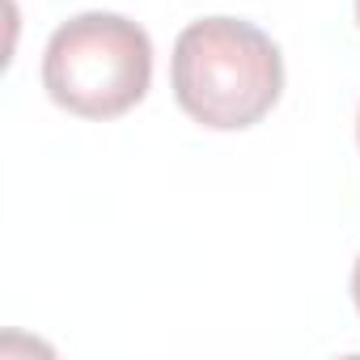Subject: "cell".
I'll use <instances>...</instances> for the list:
<instances>
[{"instance_id": "6da1fadb", "label": "cell", "mask_w": 360, "mask_h": 360, "mask_svg": "<svg viewBox=\"0 0 360 360\" xmlns=\"http://www.w3.org/2000/svg\"><path fill=\"white\" fill-rule=\"evenodd\" d=\"M169 85L195 123L212 131H242L280 102L284 60L259 26L242 18H204L178 34Z\"/></svg>"}, {"instance_id": "277c9868", "label": "cell", "mask_w": 360, "mask_h": 360, "mask_svg": "<svg viewBox=\"0 0 360 360\" xmlns=\"http://www.w3.org/2000/svg\"><path fill=\"white\" fill-rule=\"evenodd\" d=\"M356 140H360V115H356Z\"/></svg>"}, {"instance_id": "3957f363", "label": "cell", "mask_w": 360, "mask_h": 360, "mask_svg": "<svg viewBox=\"0 0 360 360\" xmlns=\"http://www.w3.org/2000/svg\"><path fill=\"white\" fill-rule=\"evenodd\" d=\"M352 301H356V309H360V259H356V267H352Z\"/></svg>"}, {"instance_id": "5b68a950", "label": "cell", "mask_w": 360, "mask_h": 360, "mask_svg": "<svg viewBox=\"0 0 360 360\" xmlns=\"http://www.w3.org/2000/svg\"><path fill=\"white\" fill-rule=\"evenodd\" d=\"M356 22H360V0H356Z\"/></svg>"}, {"instance_id": "7a4b0ae2", "label": "cell", "mask_w": 360, "mask_h": 360, "mask_svg": "<svg viewBox=\"0 0 360 360\" xmlns=\"http://www.w3.org/2000/svg\"><path fill=\"white\" fill-rule=\"evenodd\" d=\"M153 81L148 34L119 13L68 18L43 51V85L56 106L81 119H115L131 110Z\"/></svg>"}]
</instances>
